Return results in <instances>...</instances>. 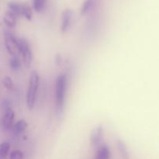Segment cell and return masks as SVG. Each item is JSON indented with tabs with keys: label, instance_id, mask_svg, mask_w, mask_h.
<instances>
[{
	"label": "cell",
	"instance_id": "1",
	"mask_svg": "<svg viewBox=\"0 0 159 159\" xmlns=\"http://www.w3.org/2000/svg\"><path fill=\"white\" fill-rule=\"evenodd\" d=\"M68 87V79L65 75H59L55 82V104L57 111L61 113L65 104Z\"/></svg>",
	"mask_w": 159,
	"mask_h": 159
},
{
	"label": "cell",
	"instance_id": "2",
	"mask_svg": "<svg viewBox=\"0 0 159 159\" xmlns=\"http://www.w3.org/2000/svg\"><path fill=\"white\" fill-rule=\"evenodd\" d=\"M39 85H40V76L37 71H33L30 75L27 93H26V106L30 110H32L35 107Z\"/></svg>",
	"mask_w": 159,
	"mask_h": 159
},
{
	"label": "cell",
	"instance_id": "3",
	"mask_svg": "<svg viewBox=\"0 0 159 159\" xmlns=\"http://www.w3.org/2000/svg\"><path fill=\"white\" fill-rule=\"evenodd\" d=\"M16 45L18 52L21 54L23 57V64L26 68H29L32 63L33 59L32 51H31L29 43L27 40L23 38H17Z\"/></svg>",
	"mask_w": 159,
	"mask_h": 159
},
{
	"label": "cell",
	"instance_id": "4",
	"mask_svg": "<svg viewBox=\"0 0 159 159\" xmlns=\"http://www.w3.org/2000/svg\"><path fill=\"white\" fill-rule=\"evenodd\" d=\"M74 13L71 9H65L61 13V32L66 34L69 31L72 26Z\"/></svg>",
	"mask_w": 159,
	"mask_h": 159
},
{
	"label": "cell",
	"instance_id": "5",
	"mask_svg": "<svg viewBox=\"0 0 159 159\" xmlns=\"http://www.w3.org/2000/svg\"><path fill=\"white\" fill-rule=\"evenodd\" d=\"M103 127L102 125H99L93 129L90 133L89 141L90 144L93 148H99L102 145V140H103Z\"/></svg>",
	"mask_w": 159,
	"mask_h": 159
},
{
	"label": "cell",
	"instance_id": "6",
	"mask_svg": "<svg viewBox=\"0 0 159 159\" xmlns=\"http://www.w3.org/2000/svg\"><path fill=\"white\" fill-rule=\"evenodd\" d=\"M5 39V46H6V51L10 54L11 56L16 55V53L18 52L16 45V40L15 36L12 34H11L9 31L5 32L4 34Z\"/></svg>",
	"mask_w": 159,
	"mask_h": 159
},
{
	"label": "cell",
	"instance_id": "7",
	"mask_svg": "<svg viewBox=\"0 0 159 159\" xmlns=\"http://www.w3.org/2000/svg\"><path fill=\"white\" fill-rule=\"evenodd\" d=\"M14 118H15V113L12 109L4 112L2 124V127L5 130L11 129V127H12V124H13Z\"/></svg>",
	"mask_w": 159,
	"mask_h": 159
},
{
	"label": "cell",
	"instance_id": "8",
	"mask_svg": "<svg viewBox=\"0 0 159 159\" xmlns=\"http://www.w3.org/2000/svg\"><path fill=\"white\" fill-rule=\"evenodd\" d=\"M110 151L107 144H102L97 148L96 155L93 159H110Z\"/></svg>",
	"mask_w": 159,
	"mask_h": 159
},
{
	"label": "cell",
	"instance_id": "9",
	"mask_svg": "<svg viewBox=\"0 0 159 159\" xmlns=\"http://www.w3.org/2000/svg\"><path fill=\"white\" fill-rule=\"evenodd\" d=\"M116 145L122 159H130V154H129L128 148H127V144L124 141L118 140V141H116Z\"/></svg>",
	"mask_w": 159,
	"mask_h": 159
},
{
	"label": "cell",
	"instance_id": "10",
	"mask_svg": "<svg viewBox=\"0 0 159 159\" xmlns=\"http://www.w3.org/2000/svg\"><path fill=\"white\" fill-rule=\"evenodd\" d=\"M16 18L17 16L9 9L5 13L3 20H4V23H6V26H8L9 27H15L16 25Z\"/></svg>",
	"mask_w": 159,
	"mask_h": 159
},
{
	"label": "cell",
	"instance_id": "11",
	"mask_svg": "<svg viewBox=\"0 0 159 159\" xmlns=\"http://www.w3.org/2000/svg\"><path fill=\"white\" fill-rule=\"evenodd\" d=\"M97 3V0H85L81 9V15L85 16L88 14L92 9H94Z\"/></svg>",
	"mask_w": 159,
	"mask_h": 159
},
{
	"label": "cell",
	"instance_id": "12",
	"mask_svg": "<svg viewBox=\"0 0 159 159\" xmlns=\"http://www.w3.org/2000/svg\"><path fill=\"white\" fill-rule=\"evenodd\" d=\"M28 125L27 123L24 120H20L17 121L15 124H14L13 127H12V130L15 134L19 135L23 134L25 130L27 128Z\"/></svg>",
	"mask_w": 159,
	"mask_h": 159
},
{
	"label": "cell",
	"instance_id": "13",
	"mask_svg": "<svg viewBox=\"0 0 159 159\" xmlns=\"http://www.w3.org/2000/svg\"><path fill=\"white\" fill-rule=\"evenodd\" d=\"M10 151V144L7 141L0 144V159H6Z\"/></svg>",
	"mask_w": 159,
	"mask_h": 159
},
{
	"label": "cell",
	"instance_id": "14",
	"mask_svg": "<svg viewBox=\"0 0 159 159\" xmlns=\"http://www.w3.org/2000/svg\"><path fill=\"white\" fill-rule=\"evenodd\" d=\"M21 16H24L26 20H31L33 17V11L31 7L27 3L22 4V12Z\"/></svg>",
	"mask_w": 159,
	"mask_h": 159
},
{
	"label": "cell",
	"instance_id": "15",
	"mask_svg": "<svg viewBox=\"0 0 159 159\" xmlns=\"http://www.w3.org/2000/svg\"><path fill=\"white\" fill-rule=\"evenodd\" d=\"M8 7H9V10L12 11L17 16H21L22 4L18 2H9L8 4Z\"/></svg>",
	"mask_w": 159,
	"mask_h": 159
},
{
	"label": "cell",
	"instance_id": "16",
	"mask_svg": "<svg viewBox=\"0 0 159 159\" xmlns=\"http://www.w3.org/2000/svg\"><path fill=\"white\" fill-rule=\"evenodd\" d=\"M47 0H33V7L37 12H41L46 6Z\"/></svg>",
	"mask_w": 159,
	"mask_h": 159
},
{
	"label": "cell",
	"instance_id": "17",
	"mask_svg": "<svg viewBox=\"0 0 159 159\" xmlns=\"http://www.w3.org/2000/svg\"><path fill=\"white\" fill-rule=\"evenodd\" d=\"M9 65H10L12 69L17 71L21 68V61L16 55L12 56V58L9 61Z\"/></svg>",
	"mask_w": 159,
	"mask_h": 159
},
{
	"label": "cell",
	"instance_id": "18",
	"mask_svg": "<svg viewBox=\"0 0 159 159\" xmlns=\"http://www.w3.org/2000/svg\"><path fill=\"white\" fill-rule=\"evenodd\" d=\"M24 155L20 150H14L9 154V159H23Z\"/></svg>",
	"mask_w": 159,
	"mask_h": 159
},
{
	"label": "cell",
	"instance_id": "19",
	"mask_svg": "<svg viewBox=\"0 0 159 159\" xmlns=\"http://www.w3.org/2000/svg\"><path fill=\"white\" fill-rule=\"evenodd\" d=\"M2 84L4 87L7 89L10 90L13 88V82H12V79L9 76H6L4 79H2Z\"/></svg>",
	"mask_w": 159,
	"mask_h": 159
},
{
	"label": "cell",
	"instance_id": "20",
	"mask_svg": "<svg viewBox=\"0 0 159 159\" xmlns=\"http://www.w3.org/2000/svg\"><path fill=\"white\" fill-rule=\"evenodd\" d=\"M2 110L4 112L12 109L10 105V102L8 99H3L2 102Z\"/></svg>",
	"mask_w": 159,
	"mask_h": 159
},
{
	"label": "cell",
	"instance_id": "21",
	"mask_svg": "<svg viewBox=\"0 0 159 159\" xmlns=\"http://www.w3.org/2000/svg\"><path fill=\"white\" fill-rule=\"evenodd\" d=\"M55 63L57 65H60L62 63V57L61 54H57L55 56Z\"/></svg>",
	"mask_w": 159,
	"mask_h": 159
}]
</instances>
